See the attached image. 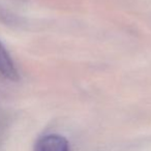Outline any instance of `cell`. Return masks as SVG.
Segmentation results:
<instances>
[{"instance_id": "6da1fadb", "label": "cell", "mask_w": 151, "mask_h": 151, "mask_svg": "<svg viewBox=\"0 0 151 151\" xmlns=\"http://www.w3.org/2000/svg\"><path fill=\"white\" fill-rule=\"evenodd\" d=\"M0 77L9 81L19 80V71L13 58L3 44L0 42Z\"/></svg>"}, {"instance_id": "7a4b0ae2", "label": "cell", "mask_w": 151, "mask_h": 151, "mask_svg": "<svg viewBox=\"0 0 151 151\" xmlns=\"http://www.w3.org/2000/svg\"><path fill=\"white\" fill-rule=\"evenodd\" d=\"M34 151H68V142L59 134H47L36 142Z\"/></svg>"}]
</instances>
